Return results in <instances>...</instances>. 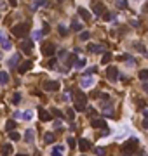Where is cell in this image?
I'll return each instance as SVG.
<instances>
[{
    "label": "cell",
    "instance_id": "1",
    "mask_svg": "<svg viewBox=\"0 0 148 156\" xmlns=\"http://www.w3.org/2000/svg\"><path fill=\"white\" fill-rule=\"evenodd\" d=\"M138 146H140V141L133 137V139H129V141L122 146V154H134L136 151H138Z\"/></svg>",
    "mask_w": 148,
    "mask_h": 156
},
{
    "label": "cell",
    "instance_id": "2",
    "mask_svg": "<svg viewBox=\"0 0 148 156\" xmlns=\"http://www.w3.org/2000/svg\"><path fill=\"white\" fill-rule=\"evenodd\" d=\"M85 102H87V95L84 92L75 94V111H85Z\"/></svg>",
    "mask_w": 148,
    "mask_h": 156
},
{
    "label": "cell",
    "instance_id": "3",
    "mask_svg": "<svg viewBox=\"0 0 148 156\" xmlns=\"http://www.w3.org/2000/svg\"><path fill=\"white\" fill-rule=\"evenodd\" d=\"M28 31V24L26 23H19V24H16L11 28V33L14 36H25V33Z\"/></svg>",
    "mask_w": 148,
    "mask_h": 156
},
{
    "label": "cell",
    "instance_id": "4",
    "mask_svg": "<svg viewBox=\"0 0 148 156\" xmlns=\"http://www.w3.org/2000/svg\"><path fill=\"white\" fill-rule=\"evenodd\" d=\"M56 52V49H54V43L52 42H44L42 43V54L44 56H52Z\"/></svg>",
    "mask_w": 148,
    "mask_h": 156
},
{
    "label": "cell",
    "instance_id": "5",
    "mask_svg": "<svg viewBox=\"0 0 148 156\" xmlns=\"http://www.w3.org/2000/svg\"><path fill=\"white\" fill-rule=\"evenodd\" d=\"M106 78H108L110 82H117V80H119V70H117L115 66H110V68L106 70Z\"/></svg>",
    "mask_w": 148,
    "mask_h": 156
},
{
    "label": "cell",
    "instance_id": "6",
    "mask_svg": "<svg viewBox=\"0 0 148 156\" xmlns=\"http://www.w3.org/2000/svg\"><path fill=\"white\" fill-rule=\"evenodd\" d=\"M87 50L89 52H94V54H99V52H105V45H101V43H89L87 45Z\"/></svg>",
    "mask_w": 148,
    "mask_h": 156
},
{
    "label": "cell",
    "instance_id": "7",
    "mask_svg": "<svg viewBox=\"0 0 148 156\" xmlns=\"http://www.w3.org/2000/svg\"><path fill=\"white\" fill-rule=\"evenodd\" d=\"M91 127L92 128H103V130H108V127H106V121L105 120H99V118H96V120H91Z\"/></svg>",
    "mask_w": 148,
    "mask_h": 156
},
{
    "label": "cell",
    "instance_id": "8",
    "mask_svg": "<svg viewBox=\"0 0 148 156\" xmlns=\"http://www.w3.org/2000/svg\"><path fill=\"white\" fill-rule=\"evenodd\" d=\"M31 66H33V63H31V61H25V63H21L19 66H18V71H19L21 75H25L26 71L31 70Z\"/></svg>",
    "mask_w": 148,
    "mask_h": 156
},
{
    "label": "cell",
    "instance_id": "9",
    "mask_svg": "<svg viewBox=\"0 0 148 156\" xmlns=\"http://www.w3.org/2000/svg\"><path fill=\"white\" fill-rule=\"evenodd\" d=\"M0 45H2V49L4 50H11V42H9L7 38H5V35H4V31H0Z\"/></svg>",
    "mask_w": 148,
    "mask_h": 156
},
{
    "label": "cell",
    "instance_id": "10",
    "mask_svg": "<svg viewBox=\"0 0 148 156\" xmlns=\"http://www.w3.org/2000/svg\"><path fill=\"white\" fill-rule=\"evenodd\" d=\"M44 89H45V90H47V92H52V90H58V89H59V83H58V82H45V83H44Z\"/></svg>",
    "mask_w": 148,
    "mask_h": 156
},
{
    "label": "cell",
    "instance_id": "11",
    "mask_svg": "<svg viewBox=\"0 0 148 156\" xmlns=\"http://www.w3.org/2000/svg\"><path fill=\"white\" fill-rule=\"evenodd\" d=\"M92 9H94V14H96V16H103L105 5H103L101 2H96V4H92Z\"/></svg>",
    "mask_w": 148,
    "mask_h": 156
},
{
    "label": "cell",
    "instance_id": "12",
    "mask_svg": "<svg viewBox=\"0 0 148 156\" xmlns=\"http://www.w3.org/2000/svg\"><path fill=\"white\" fill-rule=\"evenodd\" d=\"M38 118L42 121H51V114L44 109V108H38Z\"/></svg>",
    "mask_w": 148,
    "mask_h": 156
},
{
    "label": "cell",
    "instance_id": "13",
    "mask_svg": "<svg viewBox=\"0 0 148 156\" xmlns=\"http://www.w3.org/2000/svg\"><path fill=\"white\" fill-rule=\"evenodd\" d=\"M19 61H21L19 54H14V56H11V59H9V66H11V68H18Z\"/></svg>",
    "mask_w": 148,
    "mask_h": 156
},
{
    "label": "cell",
    "instance_id": "14",
    "mask_svg": "<svg viewBox=\"0 0 148 156\" xmlns=\"http://www.w3.org/2000/svg\"><path fill=\"white\" fill-rule=\"evenodd\" d=\"M77 52L75 54H70V56L66 57V68H71V66H75V63H77Z\"/></svg>",
    "mask_w": 148,
    "mask_h": 156
},
{
    "label": "cell",
    "instance_id": "15",
    "mask_svg": "<svg viewBox=\"0 0 148 156\" xmlns=\"http://www.w3.org/2000/svg\"><path fill=\"white\" fill-rule=\"evenodd\" d=\"M19 47H21V49L26 52V54H31V42H30V40H23Z\"/></svg>",
    "mask_w": 148,
    "mask_h": 156
},
{
    "label": "cell",
    "instance_id": "16",
    "mask_svg": "<svg viewBox=\"0 0 148 156\" xmlns=\"http://www.w3.org/2000/svg\"><path fill=\"white\" fill-rule=\"evenodd\" d=\"M78 148H80V151H87V149L91 148V142L87 141V139H80L78 141Z\"/></svg>",
    "mask_w": 148,
    "mask_h": 156
},
{
    "label": "cell",
    "instance_id": "17",
    "mask_svg": "<svg viewBox=\"0 0 148 156\" xmlns=\"http://www.w3.org/2000/svg\"><path fill=\"white\" fill-rule=\"evenodd\" d=\"M92 83H94V78H91V76H85L82 82H80V87L82 89H87V87H91Z\"/></svg>",
    "mask_w": 148,
    "mask_h": 156
},
{
    "label": "cell",
    "instance_id": "18",
    "mask_svg": "<svg viewBox=\"0 0 148 156\" xmlns=\"http://www.w3.org/2000/svg\"><path fill=\"white\" fill-rule=\"evenodd\" d=\"M78 16H80V17H82L84 21H89V19H91V12H87V11H85L84 7H80V9H78Z\"/></svg>",
    "mask_w": 148,
    "mask_h": 156
},
{
    "label": "cell",
    "instance_id": "19",
    "mask_svg": "<svg viewBox=\"0 0 148 156\" xmlns=\"http://www.w3.org/2000/svg\"><path fill=\"white\" fill-rule=\"evenodd\" d=\"M33 139H35V134H33V130H26V132H25V141L31 144V142H33Z\"/></svg>",
    "mask_w": 148,
    "mask_h": 156
},
{
    "label": "cell",
    "instance_id": "20",
    "mask_svg": "<svg viewBox=\"0 0 148 156\" xmlns=\"http://www.w3.org/2000/svg\"><path fill=\"white\" fill-rule=\"evenodd\" d=\"M63 146H54L52 148V156H63Z\"/></svg>",
    "mask_w": 148,
    "mask_h": 156
},
{
    "label": "cell",
    "instance_id": "21",
    "mask_svg": "<svg viewBox=\"0 0 148 156\" xmlns=\"http://www.w3.org/2000/svg\"><path fill=\"white\" fill-rule=\"evenodd\" d=\"M11 151H12V146H11V144H4V146H2V156H9Z\"/></svg>",
    "mask_w": 148,
    "mask_h": 156
},
{
    "label": "cell",
    "instance_id": "22",
    "mask_svg": "<svg viewBox=\"0 0 148 156\" xmlns=\"http://www.w3.org/2000/svg\"><path fill=\"white\" fill-rule=\"evenodd\" d=\"M7 82H9V75L5 73V71H0V83H2V85H5Z\"/></svg>",
    "mask_w": 148,
    "mask_h": 156
},
{
    "label": "cell",
    "instance_id": "23",
    "mask_svg": "<svg viewBox=\"0 0 148 156\" xmlns=\"http://www.w3.org/2000/svg\"><path fill=\"white\" fill-rule=\"evenodd\" d=\"M54 139H56V137H54V134H52V132H47V134L44 135V141L47 142V144H51V142H54Z\"/></svg>",
    "mask_w": 148,
    "mask_h": 156
},
{
    "label": "cell",
    "instance_id": "24",
    "mask_svg": "<svg viewBox=\"0 0 148 156\" xmlns=\"http://www.w3.org/2000/svg\"><path fill=\"white\" fill-rule=\"evenodd\" d=\"M138 76H140V80L146 82V80H148V70H141L140 73H138Z\"/></svg>",
    "mask_w": 148,
    "mask_h": 156
},
{
    "label": "cell",
    "instance_id": "25",
    "mask_svg": "<svg viewBox=\"0 0 148 156\" xmlns=\"http://www.w3.org/2000/svg\"><path fill=\"white\" fill-rule=\"evenodd\" d=\"M9 137H11V141H19V139H21V135L18 134V132H14V130L9 132Z\"/></svg>",
    "mask_w": 148,
    "mask_h": 156
},
{
    "label": "cell",
    "instance_id": "26",
    "mask_svg": "<svg viewBox=\"0 0 148 156\" xmlns=\"http://www.w3.org/2000/svg\"><path fill=\"white\" fill-rule=\"evenodd\" d=\"M75 68L77 70H82V68H85V59L82 57V59H78L77 63H75Z\"/></svg>",
    "mask_w": 148,
    "mask_h": 156
},
{
    "label": "cell",
    "instance_id": "27",
    "mask_svg": "<svg viewBox=\"0 0 148 156\" xmlns=\"http://www.w3.org/2000/svg\"><path fill=\"white\" fill-rule=\"evenodd\" d=\"M89 38H91V33H89V31H82V33H80V40H82V42H87Z\"/></svg>",
    "mask_w": 148,
    "mask_h": 156
},
{
    "label": "cell",
    "instance_id": "28",
    "mask_svg": "<svg viewBox=\"0 0 148 156\" xmlns=\"http://www.w3.org/2000/svg\"><path fill=\"white\" fill-rule=\"evenodd\" d=\"M42 35H44V31H40V30H37V31H33V33H31L33 40H40V38H42Z\"/></svg>",
    "mask_w": 148,
    "mask_h": 156
},
{
    "label": "cell",
    "instance_id": "29",
    "mask_svg": "<svg viewBox=\"0 0 148 156\" xmlns=\"http://www.w3.org/2000/svg\"><path fill=\"white\" fill-rule=\"evenodd\" d=\"M110 59H112V54H110V52H105V54H103V59H101V63L106 64Z\"/></svg>",
    "mask_w": 148,
    "mask_h": 156
},
{
    "label": "cell",
    "instance_id": "30",
    "mask_svg": "<svg viewBox=\"0 0 148 156\" xmlns=\"http://www.w3.org/2000/svg\"><path fill=\"white\" fill-rule=\"evenodd\" d=\"M23 118H25L26 121H30L31 118H33V111H25V113H23Z\"/></svg>",
    "mask_w": 148,
    "mask_h": 156
},
{
    "label": "cell",
    "instance_id": "31",
    "mask_svg": "<svg viewBox=\"0 0 148 156\" xmlns=\"http://www.w3.org/2000/svg\"><path fill=\"white\" fill-rule=\"evenodd\" d=\"M94 151H96V154H98V156H105L106 154V149L105 148H94Z\"/></svg>",
    "mask_w": 148,
    "mask_h": 156
},
{
    "label": "cell",
    "instance_id": "32",
    "mask_svg": "<svg viewBox=\"0 0 148 156\" xmlns=\"http://www.w3.org/2000/svg\"><path fill=\"white\" fill-rule=\"evenodd\" d=\"M19 101H21V94L16 92V94H14V97H12V102H14V104H19Z\"/></svg>",
    "mask_w": 148,
    "mask_h": 156
},
{
    "label": "cell",
    "instance_id": "33",
    "mask_svg": "<svg viewBox=\"0 0 148 156\" xmlns=\"http://www.w3.org/2000/svg\"><path fill=\"white\" fill-rule=\"evenodd\" d=\"M14 127H16V121H12V120H11V121H7V125H5V128H7V132H11V130H12Z\"/></svg>",
    "mask_w": 148,
    "mask_h": 156
},
{
    "label": "cell",
    "instance_id": "34",
    "mask_svg": "<svg viewBox=\"0 0 148 156\" xmlns=\"http://www.w3.org/2000/svg\"><path fill=\"white\" fill-rule=\"evenodd\" d=\"M134 47H136V49L140 50L141 54H146V49H145V47H143V45H141V43H134Z\"/></svg>",
    "mask_w": 148,
    "mask_h": 156
},
{
    "label": "cell",
    "instance_id": "35",
    "mask_svg": "<svg viewBox=\"0 0 148 156\" xmlns=\"http://www.w3.org/2000/svg\"><path fill=\"white\" fill-rule=\"evenodd\" d=\"M56 59H54V57H52V59H51L49 63H47V68H51V70H54V68H56Z\"/></svg>",
    "mask_w": 148,
    "mask_h": 156
},
{
    "label": "cell",
    "instance_id": "36",
    "mask_svg": "<svg viewBox=\"0 0 148 156\" xmlns=\"http://www.w3.org/2000/svg\"><path fill=\"white\" fill-rule=\"evenodd\" d=\"M68 146H70V148H75V146H77V142H75V139H73V137H68Z\"/></svg>",
    "mask_w": 148,
    "mask_h": 156
},
{
    "label": "cell",
    "instance_id": "37",
    "mask_svg": "<svg viewBox=\"0 0 148 156\" xmlns=\"http://www.w3.org/2000/svg\"><path fill=\"white\" fill-rule=\"evenodd\" d=\"M103 113H105L106 116H112V114H113V109H112V108H105V109H103Z\"/></svg>",
    "mask_w": 148,
    "mask_h": 156
},
{
    "label": "cell",
    "instance_id": "38",
    "mask_svg": "<svg viewBox=\"0 0 148 156\" xmlns=\"http://www.w3.org/2000/svg\"><path fill=\"white\" fill-rule=\"evenodd\" d=\"M80 28H82V26H80L78 23H73V24H71V30H73V31H80Z\"/></svg>",
    "mask_w": 148,
    "mask_h": 156
},
{
    "label": "cell",
    "instance_id": "39",
    "mask_svg": "<svg viewBox=\"0 0 148 156\" xmlns=\"http://www.w3.org/2000/svg\"><path fill=\"white\" fill-rule=\"evenodd\" d=\"M52 114H54V116H58V118H63V113H61L59 109H52Z\"/></svg>",
    "mask_w": 148,
    "mask_h": 156
},
{
    "label": "cell",
    "instance_id": "40",
    "mask_svg": "<svg viewBox=\"0 0 148 156\" xmlns=\"http://www.w3.org/2000/svg\"><path fill=\"white\" fill-rule=\"evenodd\" d=\"M58 31H59V35H61V36L66 35V28H64V26H59V28H58Z\"/></svg>",
    "mask_w": 148,
    "mask_h": 156
},
{
    "label": "cell",
    "instance_id": "41",
    "mask_svg": "<svg viewBox=\"0 0 148 156\" xmlns=\"http://www.w3.org/2000/svg\"><path fill=\"white\" fill-rule=\"evenodd\" d=\"M117 5L119 7H127V2L126 0H117Z\"/></svg>",
    "mask_w": 148,
    "mask_h": 156
},
{
    "label": "cell",
    "instance_id": "42",
    "mask_svg": "<svg viewBox=\"0 0 148 156\" xmlns=\"http://www.w3.org/2000/svg\"><path fill=\"white\" fill-rule=\"evenodd\" d=\"M138 104H140L141 109H145V106H146V102H145V101H138Z\"/></svg>",
    "mask_w": 148,
    "mask_h": 156
},
{
    "label": "cell",
    "instance_id": "43",
    "mask_svg": "<svg viewBox=\"0 0 148 156\" xmlns=\"http://www.w3.org/2000/svg\"><path fill=\"white\" fill-rule=\"evenodd\" d=\"M44 4H45V2H44V0H40V2H37L35 5H33V9H38V5H44Z\"/></svg>",
    "mask_w": 148,
    "mask_h": 156
},
{
    "label": "cell",
    "instance_id": "44",
    "mask_svg": "<svg viewBox=\"0 0 148 156\" xmlns=\"http://www.w3.org/2000/svg\"><path fill=\"white\" fill-rule=\"evenodd\" d=\"M44 33H49V24H47V23H45V24H44V30H42Z\"/></svg>",
    "mask_w": 148,
    "mask_h": 156
},
{
    "label": "cell",
    "instance_id": "45",
    "mask_svg": "<svg viewBox=\"0 0 148 156\" xmlns=\"http://www.w3.org/2000/svg\"><path fill=\"white\" fill-rule=\"evenodd\" d=\"M68 118H70V120H73V109H68Z\"/></svg>",
    "mask_w": 148,
    "mask_h": 156
},
{
    "label": "cell",
    "instance_id": "46",
    "mask_svg": "<svg viewBox=\"0 0 148 156\" xmlns=\"http://www.w3.org/2000/svg\"><path fill=\"white\" fill-rule=\"evenodd\" d=\"M143 90H145V92L148 94V83H146V82H145V83H143Z\"/></svg>",
    "mask_w": 148,
    "mask_h": 156
},
{
    "label": "cell",
    "instance_id": "47",
    "mask_svg": "<svg viewBox=\"0 0 148 156\" xmlns=\"http://www.w3.org/2000/svg\"><path fill=\"white\" fill-rule=\"evenodd\" d=\"M103 17H105L106 21H108V19H112V14H103Z\"/></svg>",
    "mask_w": 148,
    "mask_h": 156
},
{
    "label": "cell",
    "instance_id": "48",
    "mask_svg": "<svg viewBox=\"0 0 148 156\" xmlns=\"http://www.w3.org/2000/svg\"><path fill=\"white\" fill-rule=\"evenodd\" d=\"M87 113H89V116H94V114H96V111H94V109H89Z\"/></svg>",
    "mask_w": 148,
    "mask_h": 156
},
{
    "label": "cell",
    "instance_id": "49",
    "mask_svg": "<svg viewBox=\"0 0 148 156\" xmlns=\"http://www.w3.org/2000/svg\"><path fill=\"white\" fill-rule=\"evenodd\" d=\"M143 127H145V128H148V118H146L145 121H143Z\"/></svg>",
    "mask_w": 148,
    "mask_h": 156
},
{
    "label": "cell",
    "instance_id": "50",
    "mask_svg": "<svg viewBox=\"0 0 148 156\" xmlns=\"http://www.w3.org/2000/svg\"><path fill=\"white\" fill-rule=\"evenodd\" d=\"M9 2H11V5H12V7H16V4H18L16 0H9Z\"/></svg>",
    "mask_w": 148,
    "mask_h": 156
},
{
    "label": "cell",
    "instance_id": "51",
    "mask_svg": "<svg viewBox=\"0 0 148 156\" xmlns=\"http://www.w3.org/2000/svg\"><path fill=\"white\" fill-rule=\"evenodd\" d=\"M145 118H148V109H145Z\"/></svg>",
    "mask_w": 148,
    "mask_h": 156
},
{
    "label": "cell",
    "instance_id": "52",
    "mask_svg": "<svg viewBox=\"0 0 148 156\" xmlns=\"http://www.w3.org/2000/svg\"><path fill=\"white\" fill-rule=\"evenodd\" d=\"M140 156H146V154H145V153H141V154H140Z\"/></svg>",
    "mask_w": 148,
    "mask_h": 156
},
{
    "label": "cell",
    "instance_id": "53",
    "mask_svg": "<svg viewBox=\"0 0 148 156\" xmlns=\"http://www.w3.org/2000/svg\"><path fill=\"white\" fill-rule=\"evenodd\" d=\"M59 2H63V0H59Z\"/></svg>",
    "mask_w": 148,
    "mask_h": 156
},
{
    "label": "cell",
    "instance_id": "54",
    "mask_svg": "<svg viewBox=\"0 0 148 156\" xmlns=\"http://www.w3.org/2000/svg\"><path fill=\"white\" fill-rule=\"evenodd\" d=\"M21 156H25V154H21Z\"/></svg>",
    "mask_w": 148,
    "mask_h": 156
}]
</instances>
